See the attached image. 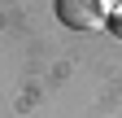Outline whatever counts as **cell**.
Returning <instances> with one entry per match:
<instances>
[{"mask_svg": "<svg viewBox=\"0 0 122 118\" xmlns=\"http://www.w3.org/2000/svg\"><path fill=\"white\" fill-rule=\"evenodd\" d=\"M57 18L70 31H96L105 22V0H57Z\"/></svg>", "mask_w": 122, "mask_h": 118, "instance_id": "6da1fadb", "label": "cell"}]
</instances>
